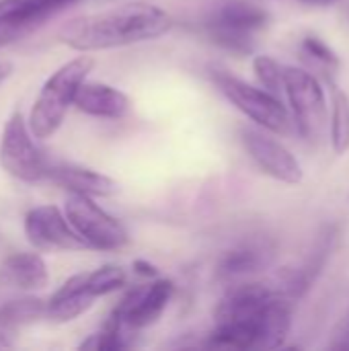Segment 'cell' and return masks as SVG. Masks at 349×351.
<instances>
[{
  "mask_svg": "<svg viewBox=\"0 0 349 351\" xmlns=\"http://www.w3.org/2000/svg\"><path fill=\"white\" fill-rule=\"evenodd\" d=\"M259 2H265V0H259Z\"/></svg>",
  "mask_w": 349,
  "mask_h": 351,
  "instance_id": "obj_29",
  "label": "cell"
},
{
  "mask_svg": "<svg viewBox=\"0 0 349 351\" xmlns=\"http://www.w3.org/2000/svg\"><path fill=\"white\" fill-rule=\"evenodd\" d=\"M253 70L261 86L269 90L272 95H278L280 90H284V68L276 60H272L269 56H257L253 60Z\"/></svg>",
  "mask_w": 349,
  "mask_h": 351,
  "instance_id": "obj_22",
  "label": "cell"
},
{
  "mask_svg": "<svg viewBox=\"0 0 349 351\" xmlns=\"http://www.w3.org/2000/svg\"><path fill=\"white\" fill-rule=\"evenodd\" d=\"M304 2H311V4H329V2H335V0H304Z\"/></svg>",
  "mask_w": 349,
  "mask_h": 351,
  "instance_id": "obj_28",
  "label": "cell"
},
{
  "mask_svg": "<svg viewBox=\"0 0 349 351\" xmlns=\"http://www.w3.org/2000/svg\"><path fill=\"white\" fill-rule=\"evenodd\" d=\"M284 90L290 99L300 134L306 140H319L327 123V105L321 82L306 70L284 68Z\"/></svg>",
  "mask_w": 349,
  "mask_h": 351,
  "instance_id": "obj_7",
  "label": "cell"
},
{
  "mask_svg": "<svg viewBox=\"0 0 349 351\" xmlns=\"http://www.w3.org/2000/svg\"><path fill=\"white\" fill-rule=\"evenodd\" d=\"M302 51H304L313 62H317L323 70H335V68L339 66V58L335 56V51H333L323 39H319V37H313V35L304 37V41H302Z\"/></svg>",
  "mask_w": 349,
  "mask_h": 351,
  "instance_id": "obj_23",
  "label": "cell"
},
{
  "mask_svg": "<svg viewBox=\"0 0 349 351\" xmlns=\"http://www.w3.org/2000/svg\"><path fill=\"white\" fill-rule=\"evenodd\" d=\"M171 27L173 19L160 6L132 2L70 19L60 27L58 39L64 45L86 53L150 41L169 33Z\"/></svg>",
  "mask_w": 349,
  "mask_h": 351,
  "instance_id": "obj_1",
  "label": "cell"
},
{
  "mask_svg": "<svg viewBox=\"0 0 349 351\" xmlns=\"http://www.w3.org/2000/svg\"><path fill=\"white\" fill-rule=\"evenodd\" d=\"M10 72H12V64H8V62H0V84L10 76Z\"/></svg>",
  "mask_w": 349,
  "mask_h": 351,
  "instance_id": "obj_27",
  "label": "cell"
},
{
  "mask_svg": "<svg viewBox=\"0 0 349 351\" xmlns=\"http://www.w3.org/2000/svg\"><path fill=\"white\" fill-rule=\"evenodd\" d=\"M329 348H331V350L349 351V311L344 315V319L337 323Z\"/></svg>",
  "mask_w": 349,
  "mask_h": 351,
  "instance_id": "obj_24",
  "label": "cell"
},
{
  "mask_svg": "<svg viewBox=\"0 0 349 351\" xmlns=\"http://www.w3.org/2000/svg\"><path fill=\"white\" fill-rule=\"evenodd\" d=\"M47 280V265L39 253H14L0 267V282L23 292L41 290Z\"/></svg>",
  "mask_w": 349,
  "mask_h": 351,
  "instance_id": "obj_15",
  "label": "cell"
},
{
  "mask_svg": "<svg viewBox=\"0 0 349 351\" xmlns=\"http://www.w3.org/2000/svg\"><path fill=\"white\" fill-rule=\"evenodd\" d=\"M134 329H130L128 325H123L117 317H109V321L105 323V327L91 335L86 341L80 343L82 350H97V351H117L125 350L134 343L132 339Z\"/></svg>",
  "mask_w": 349,
  "mask_h": 351,
  "instance_id": "obj_19",
  "label": "cell"
},
{
  "mask_svg": "<svg viewBox=\"0 0 349 351\" xmlns=\"http://www.w3.org/2000/svg\"><path fill=\"white\" fill-rule=\"evenodd\" d=\"M80 0H0V25H19L33 29L58 10Z\"/></svg>",
  "mask_w": 349,
  "mask_h": 351,
  "instance_id": "obj_17",
  "label": "cell"
},
{
  "mask_svg": "<svg viewBox=\"0 0 349 351\" xmlns=\"http://www.w3.org/2000/svg\"><path fill=\"white\" fill-rule=\"evenodd\" d=\"M132 267H134V274H138V276L144 278V280H154V278H158V267L152 265V263H148V261H144V259H136Z\"/></svg>",
  "mask_w": 349,
  "mask_h": 351,
  "instance_id": "obj_26",
  "label": "cell"
},
{
  "mask_svg": "<svg viewBox=\"0 0 349 351\" xmlns=\"http://www.w3.org/2000/svg\"><path fill=\"white\" fill-rule=\"evenodd\" d=\"M64 216L88 249L117 251L130 241L125 226L95 204L91 195L70 193L64 206Z\"/></svg>",
  "mask_w": 349,
  "mask_h": 351,
  "instance_id": "obj_4",
  "label": "cell"
},
{
  "mask_svg": "<svg viewBox=\"0 0 349 351\" xmlns=\"http://www.w3.org/2000/svg\"><path fill=\"white\" fill-rule=\"evenodd\" d=\"M173 294H175V284L171 280L154 278L152 284H144L130 290L111 315L117 317L130 329L140 331L154 325L163 317Z\"/></svg>",
  "mask_w": 349,
  "mask_h": 351,
  "instance_id": "obj_9",
  "label": "cell"
},
{
  "mask_svg": "<svg viewBox=\"0 0 349 351\" xmlns=\"http://www.w3.org/2000/svg\"><path fill=\"white\" fill-rule=\"evenodd\" d=\"M292 329V302L274 296L259 317V350H278L286 343Z\"/></svg>",
  "mask_w": 349,
  "mask_h": 351,
  "instance_id": "obj_18",
  "label": "cell"
},
{
  "mask_svg": "<svg viewBox=\"0 0 349 351\" xmlns=\"http://www.w3.org/2000/svg\"><path fill=\"white\" fill-rule=\"evenodd\" d=\"M331 144L337 154H344L349 148V99L335 84H331Z\"/></svg>",
  "mask_w": 349,
  "mask_h": 351,
  "instance_id": "obj_20",
  "label": "cell"
},
{
  "mask_svg": "<svg viewBox=\"0 0 349 351\" xmlns=\"http://www.w3.org/2000/svg\"><path fill=\"white\" fill-rule=\"evenodd\" d=\"M47 179L68 189L70 193H82L91 197H111L119 191L117 183L111 177L72 162H49Z\"/></svg>",
  "mask_w": 349,
  "mask_h": 351,
  "instance_id": "obj_12",
  "label": "cell"
},
{
  "mask_svg": "<svg viewBox=\"0 0 349 351\" xmlns=\"http://www.w3.org/2000/svg\"><path fill=\"white\" fill-rule=\"evenodd\" d=\"M241 140L249 156L263 173L288 185H296L302 181V167L284 144L255 128H243Z\"/></svg>",
  "mask_w": 349,
  "mask_h": 351,
  "instance_id": "obj_10",
  "label": "cell"
},
{
  "mask_svg": "<svg viewBox=\"0 0 349 351\" xmlns=\"http://www.w3.org/2000/svg\"><path fill=\"white\" fill-rule=\"evenodd\" d=\"M214 82L222 90V95L243 111L251 121L257 125L274 132V134H288L290 132V115L286 107L280 103L276 95L265 88H255L245 80L218 70L214 74Z\"/></svg>",
  "mask_w": 349,
  "mask_h": 351,
  "instance_id": "obj_6",
  "label": "cell"
},
{
  "mask_svg": "<svg viewBox=\"0 0 349 351\" xmlns=\"http://www.w3.org/2000/svg\"><path fill=\"white\" fill-rule=\"evenodd\" d=\"M95 302L86 286V274H76L68 278L45 302V317L53 323H70L84 315Z\"/></svg>",
  "mask_w": 349,
  "mask_h": 351,
  "instance_id": "obj_13",
  "label": "cell"
},
{
  "mask_svg": "<svg viewBox=\"0 0 349 351\" xmlns=\"http://www.w3.org/2000/svg\"><path fill=\"white\" fill-rule=\"evenodd\" d=\"M31 29L19 27V25H0V47L6 45V43H10V41H14V39H19L21 35H25Z\"/></svg>",
  "mask_w": 349,
  "mask_h": 351,
  "instance_id": "obj_25",
  "label": "cell"
},
{
  "mask_svg": "<svg viewBox=\"0 0 349 351\" xmlns=\"http://www.w3.org/2000/svg\"><path fill=\"white\" fill-rule=\"evenodd\" d=\"M269 14L247 0H226L218 4L206 21L208 35L220 47L247 56L253 51V33L263 29Z\"/></svg>",
  "mask_w": 349,
  "mask_h": 351,
  "instance_id": "obj_3",
  "label": "cell"
},
{
  "mask_svg": "<svg viewBox=\"0 0 349 351\" xmlns=\"http://www.w3.org/2000/svg\"><path fill=\"white\" fill-rule=\"evenodd\" d=\"M0 167L14 179L37 183L47 177L49 160L35 144L21 111H14L0 136Z\"/></svg>",
  "mask_w": 349,
  "mask_h": 351,
  "instance_id": "obj_5",
  "label": "cell"
},
{
  "mask_svg": "<svg viewBox=\"0 0 349 351\" xmlns=\"http://www.w3.org/2000/svg\"><path fill=\"white\" fill-rule=\"evenodd\" d=\"M25 237L37 251H84V241L74 232L56 206H39L25 216Z\"/></svg>",
  "mask_w": 349,
  "mask_h": 351,
  "instance_id": "obj_8",
  "label": "cell"
},
{
  "mask_svg": "<svg viewBox=\"0 0 349 351\" xmlns=\"http://www.w3.org/2000/svg\"><path fill=\"white\" fill-rule=\"evenodd\" d=\"M93 66L95 60L91 56H78L60 66L43 82L27 119L33 138L45 140L60 130L70 105H74L78 86L86 80Z\"/></svg>",
  "mask_w": 349,
  "mask_h": 351,
  "instance_id": "obj_2",
  "label": "cell"
},
{
  "mask_svg": "<svg viewBox=\"0 0 349 351\" xmlns=\"http://www.w3.org/2000/svg\"><path fill=\"white\" fill-rule=\"evenodd\" d=\"M274 261V247L267 241H249L228 253L218 263V274L224 280H243L257 271H263Z\"/></svg>",
  "mask_w": 349,
  "mask_h": 351,
  "instance_id": "obj_14",
  "label": "cell"
},
{
  "mask_svg": "<svg viewBox=\"0 0 349 351\" xmlns=\"http://www.w3.org/2000/svg\"><path fill=\"white\" fill-rule=\"evenodd\" d=\"M45 317V302L33 296L14 298L0 306V350L12 348L19 333Z\"/></svg>",
  "mask_w": 349,
  "mask_h": 351,
  "instance_id": "obj_16",
  "label": "cell"
},
{
  "mask_svg": "<svg viewBox=\"0 0 349 351\" xmlns=\"http://www.w3.org/2000/svg\"><path fill=\"white\" fill-rule=\"evenodd\" d=\"M74 107L86 115L103 117V119H121L130 113L132 101L130 97L103 82H82L74 97Z\"/></svg>",
  "mask_w": 349,
  "mask_h": 351,
  "instance_id": "obj_11",
  "label": "cell"
},
{
  "mask_svg": "<svg viewBox=\"0 0 349 351\" xmlns=\"http://www.w3.org/2000/svg\"><path fill=\"white\" fill-rule=\"evenodd\" d=\"M125 284H128V276H125V269L119 265H103V267L86 274V286L95 298L113 294V292L121 290Z\"/></svg>",
  "mask_w": 349,
  "mask_h": 351,
  "instance_id": "obj_21",
  "label": "cell"
}]
</instances>
